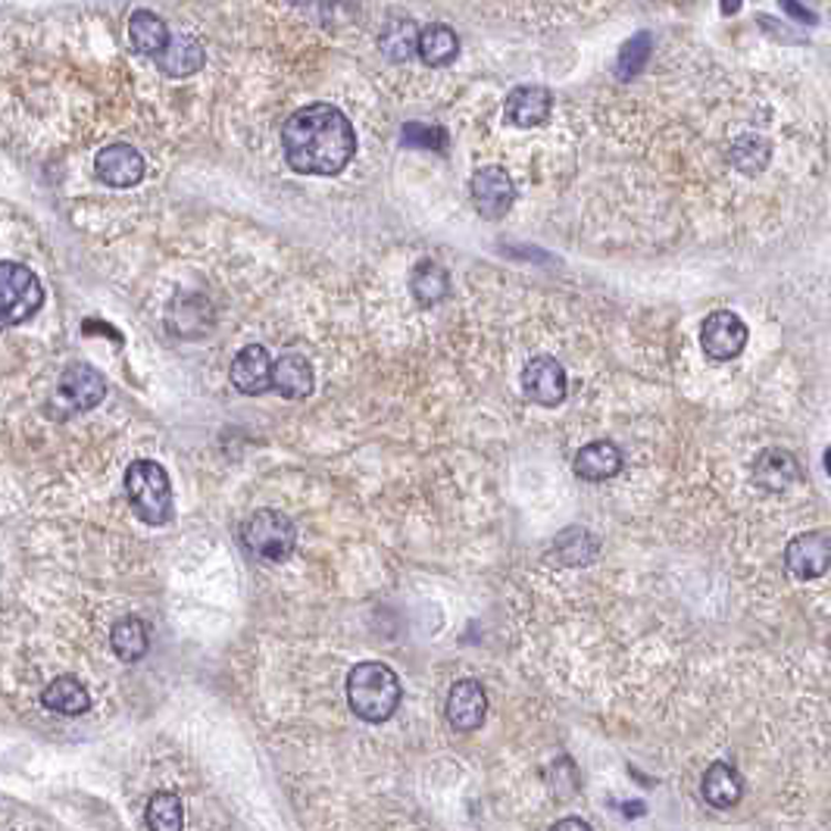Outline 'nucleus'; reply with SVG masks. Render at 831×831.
<instances>
[{
    "mask_svg": "<svg viewBox=\"0 0 831 831\" xmlns=\"http://www.w3.org/2000/svg\"><path fill=\"white\" fill-rule=\"evenodd\" d=\"M126 494L131 510L148 525H167L172 519V484L167 469L153 460H135L126 469Z\"/></svg>",
    "mask_w": 831,
    "mask_h": 831,
    "instance_id": "7ed1b4c3",
    "label": "nucleus"
},
{
    "mask_svg": "<svg viewBox=\"0 0 831 831\" xmlns=\"http://www.w3.org/2000/svg\"><path fill=\"white\" fill-rule=\"evenodd\" d=\"M554 110V94L544 85H519L507 97V122H513L516 129H535L551 119Z\"/></svg>",
    "mask_w": 831,
    "mask_h": 831,
    "instance_id": "ddd939ff",
    "label": "nucleus"
},
{
    "mask_svg": "<svg viewBox=\"0 0 831 831\" xmlns=\"http://www.w3.org/2000/svg\"><path fill=\"white\" fill-rule=\"evenodd\" d=\"M416 38H419V29L413 19H394L379 35V47L391 63H407L409 56L416 54Z\"/></svg>",
    "mask_w": 831,
    "mask_h": 831,
    "instance_id": "a878e982",
    "label": "nucleus"
},
{
    "mask_svg": "<svg viewBox=\"0 0 831 831\" xmlns=\"http://www.w3.org/2000/svg\"><path fill=\"white\" fill-rule=\"evenodd\" d=\"M650 54H653V38H650V32H638L635 38H628L626 44L619 47V60H616L619 82H631L635 75L644 73Z\"/></svg>",
    "mask_w": 831,
    "mask_h": 831,
    "instance_id": "cd10ccee",
    "label": "nucleus"
},
{
    "mask_svg": "<svg viewBox=\"0 0 831 831\" xmlns=\"http://www.w3.org/2000/svg\"><path fill=\"white\" fill-rule=\"evenodd\" d=\"M60 394L75 409H94L104 401V394H107V382L88 363H73L70 370L60 375Z\"/></svg>",
    "mask_w": 831,
    "mask_h": 831,
    "instance_id": "2eb2a0df",
    "label": "nucleus"
},
{
    "mask_svg": "<svg viewBox=\"0 0 831 831\" xmlns=\"http://www.w3.org/2000/svg\"><path fill=\"white\" fill-rule=\"evenodd\" d=\"M701 795L710 807L716 810H728L735 807L744 795V781H741L738 769L728 766V763H713L706 773H703L701 781Z\"/></svg>",
    "mask_w": 831,
    "mask_h": 831,
    "instance_id": "aec40b11",
    "label": "nucleus"
},
{
    "mask_svg": "<svg viewBox=\"0 0 831 831\" xmlns=\"http://www.w3.org/2000/svg\"><path fill=\"white\" fill-rule=\"evenodd\" d=\"M94 169L100 175V182H107L110 188H131L145 179V157L131 145H110L97 153Z\"/></svg>",
    "mask_w": 831,
    "mask_h": 831,
    "instance_id": "9d476101",
    "label": "nucleus"
},
{
    "mask_svg": "<svg viewBox=\"0 0 831 831\" xmlns=\"http://www.w3.org/2000/svg\"><path fill=\"white\" fill-rule=\"evenodd\" d=\"M145 819H148L150 831H182L185 829V807H182L179 795L157 791V795L150 797Z\"/></svg>",
    "mask_w": 831,
    "mask_h": 831,
    "instance_id": "bb28decb",
    "label": "nucleus"
},
{
    "mask_svg": "<svg viewBox=\"0 0 831 831\" xmlns=\"http://www.w3.org/2000/svg\"><path fill=\"white\" fill-rule=\"evenodd\" d=\"M44 307V288L38 276L13 259L0 263V329L32 319Z\"/></svg>",
    "mask_w": 831,
    "mask_h": 831,
    "instance_id": "39448f33",
    "label": "nucleus"
},
{
    "mask_svg": "<svg viewBox=\"0 0 831 831\" xmlns=\"http://www.w3.org/2000/svg\"><path fill=\"white\" fill-rule=\"evenodd\" d=\"M488 716V694L476 679H462L447 694V722L460 732H476Z\"/></svg>",
    "mask_w": 831,
    "mask_h": 831,
    "instance_id": "f8f14e48",
    "label": "nucleus"
},
{
    "mask_svg": "<svg viewBox=\"0 0 831 831\" xmlns=\"http://www.w3.org/2000/svg\"><path fill=\"white\" fill-rule=\"evenodd\" d=\"M797 479H800V462L791 450L785 447H769L763 450L757 460V469H754V481L759 488L773 491V494H781L788 488H795Z\"/></svg>",
    "mask_w": 831,
    "mask_h": 831,
    "instance_id": "dca6fc26",
    "label": "nucleus"
},
{
    "mask_svg": "<svg viewBox=\"0 0 831 831\" xmlns=\"http://www.w3.org/2000/svg\"><path fill=\"white\" fill-rule=\"evenodd\" d=\"M41 703L47 710H54L60 716H78L92 706V697H88V688L73 679V675H60L54 682L44 688L41 694Z\"/></svg>",
    "mask_w": 831,
    "mask_h": 831,
    "instance_id": "412c9836",
    "label": "nucleus"
},
{
    "mask_svg": "<svg viewBox=\"0 0 831 831\" xmlns=\"http://www.w3.org/2000/svg\"><path fill=\"white\" fill-rule=\"evenodd\" d=\"M241 544H244L247 554L257 556V560L281 563V560L295 554V522L285 513H278V510H257L241 525Z\"/></svg>",
    "mask_w": 831,
    "mask_h": 831,
    "instance_id": "20e7f679",
    "label": "nucleus"
},
{
    "mask_svg": "<svg viewBox=\"0 0 831 831\" xmlns=\"http://www.w3.org/2000/svg\"><path fill=\"white\" fill-rule=\"evenodd\" d=\"M785 13H795V17L803 19V22H813V13L803 10V7H797V3H785Z\"/></svg>",
    "mask_w": 831,
    "mask_h": 831,
    "instance_id": "2f4dec72",
    "label": "nucleus"
},
{
    "mask_svg": "<svg viewBox=\"0 0 831 831\" xmlns=\"http://www.w3.org/2000/svg\"><path fill=\"white\" fill-rule=\"evenodd\" d=\"M469 194L484 220H503L516 204V185L503 167H481L469 182Z\"/></svg>",
    "mask_w": 831,
    "mask_h": 831,
    "instance_id": "423d86ee",
    "label": "nucleus"
},
{
    "mask_svg": "<svg viewBox=\"0 0 831 831\" xmlns=\"http://www.w3.org/2000/svg\"><path fill=\"white\" fill-rule=\"evenodd\" d=\"M785 566L797 578H822L831 569V535L829 532H803L788 541Z\"/></svg>",
    "mask_w": 831,
    "mask_h": 831,
    "instance_id": "1a4fd4ad",
    "label": "nucleus"
},
{
    "mask_svg": "<svg viewBox=\"0 0 831 831\" xmlns=\"http://www.w3.org/2000/svg\"><path fill=\"white\" fill-rule=\"evenodd\" d=\"M232 385L251 397H259L273 388V356L263 344H247L232 360Z\"/></svg>",
    "mask_w": 831,
    "mask_h": 831,
    "instance_id": "9b49d317",
    "label": "nucleus"
},
{
    "mask_svg": "<svg viewBox=\"0 0 831 831\" xmlns=\"http://www.w3.org/2000/svg\"><path fill=\"white\" fill-rule=\"evenodd\" d=\"M404 145L407 148H425V150H438L444 153L447 150V131L441 126H425V122H407L404 131H401Z\"/></svg>",
    "mask_w": 831,
    "mask_h": 831,
    "instance_id": "c756f323",
    "label": "nucleus"
},
{
    "mask_svg": "<svg viewBox=\"0 0 831 831\" xmlns=\"http://www.w3.org/2000/svg\"><path fill=\"white\" fill-rule=\"evenodd\" d=\"M401 679L385 663H360L348 675V703L363 722H388L401 706Z\"/></svg>",
    "mask_w": 831,
    "mask_h": 831,
    "instance_id": "f03ea898",
    "label": "nucleus"
},
{
    "mask_svg": "<svg viewBox=\"0 0 831 831\" xmlns=\"http://www.w3.org/2000/svg\"><path fill=\"white\" fill-rule=\"evenodd\" d=\"M747 326H744V319L738 313H732V310H716V313H710L703 319V329H701V344L703 351L710 360H735L741 351H744V344H747Z\"/></svg>",
    "mask_w": 831,
    "mask_h": 831,
    "instance_id": "0eeeda50",
    "label": "nucleus"
},
{
    "mask_svg": "<svg viewBox=\"0 0 831 831\" xmlns=\"http://www.w3.org/2000/svg\"><path fill=\"white\" fill-rule=\"evenodd\" d=\"M160 73L169 78H188V75L201 73L206 63V51L201 47V41L191 35H169L167 47L153 56Z\"/></svg>",
    "mask_w": 831,
    "mask_h": 831,
    "instance_id": "4468645a",
    "label": "nucleus"
},
{
    "mask_svg": "<svg viewBox=\"0 0 831 831\" xmlns=\"http://www.w3.org/2000/svg\"><path fill=\"white\" fill-rule=\"evenodd\" d=\"M575 476L585 481H607L622 472V450L612 441L585 444L573 462Z\"/></svg>",
    "mask_w": 831,
    "mask_h": 831,
    "instance_id": "a211bd4d",
    "label": "nucleus"
},
{
    "mask_svg": "<svg viewBox=\"0 0 831 831\" xmlns=\"http://www.w3.org/2000/svg\"><path fill=\"white\" fill-rule=\"evenodd\" d=\"M110 644L116 650V657L119 660H126V663H135V660H141L145 653H148L150 638H148V626L138 619V616H126V619H119L110 631Z\"/></svg>",
    "mask_w": 831,
    "mask_h": 831,
    "instance_id": "b1692460",
    "label": "nucleus"
},
{
    "mask_svg": "<svg viewBox=\"0 0 831 831\" xmlns=\"http://www.w3.org/2000/svg\"><path fill=\"white\" fill-rule=\"evenodd\" d=\"M522 391L532 404L560 407L566 401V370L547 353L532 356L522 370Z\"/></svg>",
    "mask_w": 831,
    "mask_h": 831,
    "instance_id": "6e6552de",
    "label": "nucleus"
},
{
    "mask_svg": "<svg viewBox=\"0 0 831 831\" xmlns=\"http://www.w3.org/2000/svg\"><path fill=\"white\" fill-rule=\"evenodd\" d=\"M129 41L138 54L157 56L169 41L167 22L150 10H135L129 19Z\"/></svg>",
    "mask_w": 831,
    "mask_h": 831,
    "instance_id": "5701e85b",
    "label": "nucleus"
},
{
    "mask_svg": "<svg viewBox=\"0 0 831 831\" xmlns=\"http://www.w3.org/2000/svg\"><path fill=\"white\" fill-rule=\"evenodd\" d=\"M281 150L288 167L300 175H338L356 153V131L332 104H310L288 116Z\"/></svg>",
    "mask_w": 831,
    "mask_h": 831,
    "instance_id": "f257e3e1",
    "label": "nucleus"
},
{
    "mask_svg": "<svg viewBox=\"0 0 831 831\" xmlns=\"http://www.w3.org/2000/svg\"><path fill=\"white\" fill-rule=\"evenodd\" d=\"M416 54L423 60L425 66L432 70H441V66H450L457 56H460V38L450 25L444 22H435V25H425L419 38H416Z\"/></svg>",
    "mask_w": 831,
    "mask_h": 831,
    "instance_id": "6ab92c4d",
    "label": "nucleus"
},
{
    "mask_svg": "<svg viewBox=\"0 0 831 831\" xmlns=\"http://www.w3.org/2000/svg\"><path fill=\"white\" fill-rule=\"evenodd\" d=\"M273 391L288 401H303L313 391V366L303 353H285L273 363Z\"/></svg>",
    "mask_w": 831,
    "mask_h": 831,
    "instance_id": "f3484780",
    "label": "nucleus"
},
{
    "mask_svg": "<svg viewBox=\"0 0 831 831\" xmlns=\"http://www.w3.org/2000/svg\"><path fill=\"white\" fill-rule=\"evenodd\" d=\"M769 141L766 138H759V135H744L735 141V148H732V163L744 172V175H757L766 169L769 163Z\"/></svg>",
    "mask_w": 831,
    "mask_h": 831,
    "instance_id": "c85d7f7f",
    "label": "nucleus"
},
{
    "mask_svg": "<svg viewBox=\"0 0 831 831\" xmlns=\"http://www.w3.org/2000/svg\"><path fill=\"white\" fill-rule=\"evenodd\" d=\"M551 831H594L585 819H578V816H566V819H560L551 825Z\"/></svg>",
    "mask_w": 831,
    "mask_h": 831,
    "instance_id": "7c9ffc66",
    "label": "nucleus"
},
{
    "mask_svg": "<svg viewBox=\"0 0 831 831\" xmlns=\"http://www.w3.org/2000/svg\"><path fill=\"white\" fill-rule=\"evenodd\" d=\"M409 291H413V297L423 307H435V303H441L444 297L450 295V276H447V269H444L441 263L419 259L416 269H413V276H409Z\"/></svg>",
    "mask_w": 831,
    "mask_h": 831,
    "instance_id": "4be33fe9",
    "label": "nucleus"
},
{
    "mask_svg": "<svg viewBox=\"0 0 831 831\" xmlns=\"http://www.w3.org/2000/svg\"><path fill=\"white\" fill-rule=\"evenodd\" d=\"M597 537L585 529H566L563 535L554 541V556L560 560V566H585L597 560Z\"/></svg>",
    "mask_w": 831,
    "mask_h": 831,
    "instance_id": "393cba45",
    "label": "nucleus"
}]
</instances>
